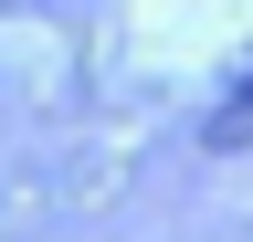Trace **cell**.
<instances>
[{
	"label": "cell",
	"mask_w": 253,
	"mask_h": 242,
	"mask_svg": "<svg viewBox=\"0 0 253 242\" xmlns=\"http://www.w3.org/2000/svg\"><path fill=\"white\" fill-rule=\"evenodd\" d=\"M201 137L221 147V158H232V147H253V74H243V84H232V95H221V105H211V127H201Z\"/></svg>",
	"instance_id": "6da1fadb"
}]
</instances>
